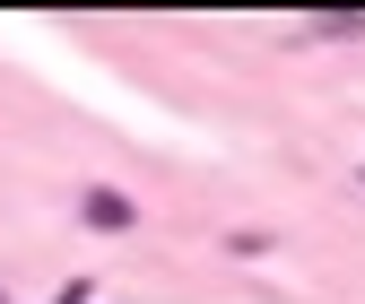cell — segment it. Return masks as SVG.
<instances>
[{"mask_svg":"<svg viewBox=\"0 0 365 304\" xmlns=\"http://www.w3.org/2000/svg\"><path fill=\"white\" fill-rule=\"evenodd\" d=\"M130 217H140V209H130L122 192H87V226H105V235H122Z\"/></svg>","mask_w":365,"mask_h":304,"instance_id":"cell-1","label":"cell"}]
</instances>
